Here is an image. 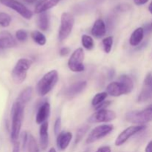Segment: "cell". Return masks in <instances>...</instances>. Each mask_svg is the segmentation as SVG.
Segmentation results:
<instances>
[{
	"instance_id": "obj_39",
	"label": "cell",
	"mask_w": 152,
	"mask_h": 152,
	"mask_svg": "<svg viewBox=\"0 0 152 152\" xmlns=\"http://www.w3.org/2000/svg\"><path fill=\"white\" fill-rule=\"evenodd\" d=\"M24 1H25L28 4H34V3H37L38 0H24Z\"/></svg>"
},
{
	"instance_id": "obj_2",
	"label": "cell",
	"mask_w": 152,
	"mask_h": 152,
	"mask_svg": "<svg viewBox=\"0 0 152 152\" xmlns=\"http://www.w3.org/2000/svg\"><path fill=\"white\" fill-rule=\"evenodd\" d=\"M134 83L128 75H122L119 81L110 83L106 87V92L111 96L117 97L122 95L130 94L133 91Z\"/></svg>"
},
{
	"instance_id": "obj_31",
	"label": "cell",
	"mask_w": 152,
	"mask_h": 152,
	"mask_svg": "<svg viewBox=\"0 0 152 152\" xmlns=\"http://www.w3.org/2000/svg\"><path fill=\"white\" fill-rule=\"evenodd\" d=\"M61 129H62V120H61L60 117H58L55 121L54 126H53V131H54V134L56 136H58L60 134Z\"/></svg>"
},
{
	"instance_id": "obj_29",
	"label": "cell",
	"mask_w": 152,
	"mask_h": 152,
	"mask_svg": "<svg viewBox=\"0 0 152 152\" xmlns=\"http://www.w3.org/2000/svg\"><path fill=\"white\" fill-rule=\"evenodd\" d=\"M89 127L88 126H82L80 129L77 130V134H76V139H75V144H77L79 142L81 141L83 139V137L86 134L88 130Z\"/></svg>"
},
{
	"instance_id": "obj_7",
	"label": "cell",
	"mask_w": 152,
	"mask_h": 152,
	"mask_svg": "<svg viewBox=\"0 0 152 152\" xmlns=\"http://www.w3.org/2000/svg\"><path fill=\"white\" fill-rule=\"evenodd\" d=\"M84 59L85 53L83 48H79L76 49L71 55L70 59H68V66L69 69L73 72L76 73L84 71L85 66L83 64Z\"/></svg>"
},
{
	"instance_id": "obj_1",
	"label": "cell",
	"mask_w": 152,
	"mask_h": 152,
	"mask_svg": "<svg viewBox=\"0 0 152 152\" xmlns=\"http://www.w3.org/2000/svg\"><path fill=\"white\" fill-rule=\"evenodd\" d=\"M24 111H25V105L16 101L12 105L11 111H10V117H11L10 140L13 144L17 142L20 134L24 118Z\"/></svg>"
},
{
	"instance_id": "obj_3",
	"label": "cell",
	"mask_w": 152,
	"mask_h": 152,
	"mask_svg": "<svg viewBox=\"0 0 152 152\" xmlns=\"http://www.w3.org/2000/svg\"><path fill=\"white\" fill-rule=\"evenodd\" d=\"M59 80V74L56 70H51L46 73L39 80L37 85V93L39 96H44L51 91Z\"/></svg>"
},
{
	"instance_id": "obj_32",
	"label": "cell",
	"mask_w": 152,
	"mask_h": 152,
	"mask_svg": "<svg viewBox=\"0 0 152 152\" xmlns=\"http://www.w3.org/2000/svg\"><path fill=\"white\" fill-rule=\"evenodd\" d=\"M111 101H104V102H102V103L99 104L98 106L95 107V109L96 110V111H98V110H102V109H106V108L108 106H109L110 105H111Z\"/></svg>"
},
{
	"instance_id": "obj_6",
	"label": "cell",
	"mask_w": 152,
	"mask_h": 152,
	"mask_svg": "<svg viewBox=\"0 0 152 152\" xmlns=\"http://www.w3.org/2000/svg\"><path fill=\"white\" fill-rule=\"evenodd\" d=\"M74 17L71 13L64 12L61 15L60 26L59 28V35L58 38L60 42L66 39L72 32L74 25Z\"/></svg>"
},
{
	"instance_id": "obj_9",
	"label": "cell",
	"mask_w": 152,
	"mask_h": 152,
	"mask_svg": "<svg viewBox=\"0 0 152 152\" xmlns=\"http://www.w3.org/2000/svg\"><path fill=\"white\" fill-rule=\"evenodd\" d=\"M113 130H114V126L112 125H100L96 126L90 132L86 140V142L88 144L93 143L106 137Z\"/></svg>"
},
{
	"instance_id": "obj_34",
	"label": "cell",
	"mask_w": 152,
	"mask_h": 152,
	"mask_svg": "<svg viewBox=\"0 0 152 152\" xmlns=\"http://www.w3.org/2000/svg\"><path fill=\"white\" fill-rule=\"evenodd\" d=\"M71 51V49L68 47H64L62 48H61L60 51H59V54L62 56H65L68 54Z\"/></svg>"
},
{
	"instance_id": "obj_20",
	"label": "cell",
	"mask_w": 152,
	"mask_h": 152,
	"mask_svg": "<svg viewBox=\"0 0 152 152\" xmlns=\"http://www.w3.org/2000/svg\"><path fill=\"white\" fill-rule=\"evenodd\" d=\"M87 86V82L80 81L71 85L66 91V94L69 96H74L85 90Z\"/></svg>"
},
{
	"instance_id": "obj_25",
	"label": "cell",
	"mask_w": 152,
	"mask_h": 152,
	"mask_svg": "<svg viewBox=\"0 0 152 152\" xmlns=\"http://www.w3.org/2000/svg\"><path fill=\"white\" fill-rule=\"evenodd\" d=\"M107 96H108V94L106 91L101 92V93H98L95 95L93 97L91 101V105L94 107H96L99 105V104L102 103V102L105 101V99H106Z\"/></svg>"
},
{
	"instance_id": "obj_18",
	"label": "cell",
	"mask_w": 152,
	"mask_h": 152,
	"mask_svg": "<svg viewBox=\"0 0 152 152\" xmlns=\"http://www.w3.org/2000/svg\"><path fill=\"white\" fill-rule=\"evenodd\" d=\"M48 123H42L39 128V145L42 150H45L48 146Z\"/></svg>"
},
{
	"instance_id": "obj_30",
	"label": "cell",
	"mask_w": 152,
	"mask_h": 152,
	"mask_svg": "<svg viewBox=\"0 0 152 152\" xmlns=\"http://www.w3.org/2000/svg\"><path fill=\"white\" fill-rule=\"evenodd\" d=\"M28 33L23 29L18 30L16 32V38L18 41L25 42L28 39Z\"/></svg>"
},
{
	"instance_id": "obj_23",
	"label": "cell",
	"mask_w": 152,
	"mask_h": 152,
	"mask_svg": "<svg viewBox=\"0 0 152 152\" xmlns=\"http://www.w3.org/2000/svg\"><path fill=\"white\" fill-rule=\"evenodd\" d=\"M31 38L39 45L43 46L46 44V37L44 34L39 31H34L31 33Z\"/></svg>"
},
{
	"instance_id": "obj_41",
	"label": "cell",
	"mask_w": 152,
	"mask_h": 152,
	"mask_svg": "<svg viewBox=\"0 0 152 152\" xmlns=\"http://www.w3.org/2000/svg\"><path fill=\"white\" fill-rule=\"evenodd\" d=\"M48 152H56V151L54 148H50V150H49Z\"/></svg>"
},
{
	"instance_id": "obj_4",
	"label": "cell",
	"mask_w": 152,
	"mask_h": 152,
	"mask_svg": "<svg viewBox=\"0 0 152 152\" xmlns=\"http://www.w3.org/2000/svg\"><path fill=\"white\" fill-rule=\"evenodd\" d=\"M33 64L31 59L27 58L19 59L11 71V77L16 84H22L26 80L28 71Z\"/></svg>"
},
{
	"instance_id": "obj_13",
	"label": "cell",
	"mask_w": 152,
	"mask_h": 152,
	"mask_svg": "<svg viewBox=\"0 0 152 152\" xmlns=\"http://www.w3.org/2000/svg\"><path fill=\"white\" fill-rule=\"evenodd\" d=\"M17 43L16 39L9 31H0V50L16 47Z\"/></svg>"
},
{
	"instance_id": "obj_26",
	"label": "cell",
	"mask_w": 152,
	"mask_h": 152,
	"mask_svg": "<svg viewBox=\"0 0 152 152\" xmlns=\"http://www.w3.org/2000/svg\"><path fill=\"white\" fill-rule=\"evenodd\" d=\"M28 152H39V148L38 144H37L35 138L31 134H29V136H28Z\"/></svg>"
},
{
	"instance_id": "obj_24",
	"label": "cell",
	"mask_w": 152,
	"mask_h": 152,
	"mask_svg": "<svg viewBox=\"0 0 152 152\" xmlns=\"http://www.w3.org/2000/svg\"><path fill=\"white\" fill-rule=\"evenodd\" d=\"M82 44L83 46L87 50H90L94 48V42L93 38L91 36L88 35H83L82 37Z\"/></svg>"
},
{
	"instance_id": "obj_28",
	"label": "cell",
	"mask_w": 152,
	"mask_h": 152,
	"mask_svg": "<svg viewBox=\"0 0 152 152\" xmlns=\"http://www.w3.org/2000/svg\"><path fill=\"white\" fill-rule=\"evenodd\" d=\"M113 42H114V38L111 36L107 37L102 40V46H103L104 51L106 53H109L112 49Z\"/></svg>"
},
{
	"instance_id": "obj_10",
	"label": "cell",
	"mask_w": 152,
	"mask_h": 152,
	"mask_svg": "<svg viewBox=\"0 0 152 152\" xmlns=\"http://www.w3.org/2000/svg\"><path fill=\"white\" fill-rule=\"evenodd\" d=\"M145 129H146V126L145 125H137V126H129L118 135L115 142H114L115 145L116 146H121L125 142H127L132 136L145 130Z\"/></svg>"
},
{
	"instance_id": "obj_35",
	"label": "cell",
	"mask_w": 152,
	"mask_h": 152,
	"mask_svg": "<svg viewBox=\"0 0 152 152\" xmlns=\"http://www.w3.org/2000/svg\"><path fill=\"white\" fill-rule=\"evenodd\" d=\"M96 152H111V149L109 146H102L98 148Z\"/></svg>"
},
{
	"instance_id": "obj_36",
	"label": "cell",
	"mask_w": 152,
	"mask_h": 152,
	"mask_svg": "<svg viewBox=\"0 0 152 152\" xmlns=\"http://www.w3.org/2000/svg\"><path fill=\"white\" fill-rule=\"evenodd\" d=\"M19 151H20V143H19V141H17L16 142L13 143V151L12 152H19Z\"/></svg>"
},
{
	"instance_id": "obj_40",
	"label": "cell",
	"mask_w": 152,
	"mask_h": 152,
	"mask_svg": "<svg viewBox=\"0 0 152 152\" xmlns=\"http://www.w3.org/2000/svg\"><path fill=\"white\" fill-rule=\"evenodd\" d=\"M148 10H149L150 13L152 14V1H151V2L150 3L149 6H148Z\"/></svg>"
},
{
	"instance_id": "obj_17",
	"label": "cell",
	"mask_w": 152,
	"mask_h": 152,
	"mask_svg": "<svg viewBox=\"0 0 152 152\" xmlns=\"http://www.w3.org/2000/svg\"><path fill=\"white\" fill-rule=\"evenodd\" d=\"M91 34L95 38H102L106 34V26L104 21L101 19H98L95 21L91 28Z\"/></svg>"
},
{
	"instance_id": "obj_43",
	"label": "cell",
	"mask_w": 152,
	"mask_h": 152,
	"mask_svg": "<svg viewBox=\"0 0 152 152\" xmlns=\"http://www.w3.org/2000/svg\"><path fill=\"white\" fill-rule=\"evenodd\" d=\"M150 107H151V108H152V105H150Z\"/></svg>"
},
{
	"instance_id": "obj_22",
	"label": "cell",
	"mask_w": 152,
	"mask_h": 152,
	"mask_svg": "<svg viewBox=\"0 0 152 152\" xmlns=\"http://www.w3.org/2000/svg\"><path fill=\"white\" fill-rule=\"evenodd\" d=\"M32 87H27L20 92V94H19V96H18L16 101V102H19V103L22 104L23 105H25V104H27L30 100H31V97H32Z\"/></svg>"
},
{
	"instance_id": "obj_5",
	"label": "cell",
	"mask_w": 152,
	"mask_h": 152,
	"mask_svg": "<svg viewBox=\"0 0 152 152\" xmlns=\"http://www.w3.org/2000/svg\"><path fill=\"white\" fill-rule=\"evenodd\" d=\"M126 121L133 124L144 125L152 121V108L151 107L141 111H129L126 114Z\"/></svg>"
},
{
	"instance_id": "obj_8",
	"label": "cell",
	"mask_w": 152,
	"mask_h": 152,
	"mask_svg": "<svg viewBox=\"0 0 152 152\" xmlns=\"http://www.w3.org/2000/svg\"><path fill=\"white\" fill-rule=\"evenodd\" d=\"M0 3L3 5L15 10L25 19H31L33 17V12L28 8L25 4L17 0H0Z\"/></svg>"
},
{
	"instance_id": "obj_15",
	"label": "cell",
	"mask_w": 152,
	"mask_h": 152,
	"mask_svg": "<svg viewBox=\"0 0 152 152\" xmlns=\"http://www.w3.org/2000/svg\"><path fill=\"white\" fill-rule=\"evenodd\" d=\"M50 105L48 102H45L39 108L37 111V116H36V123L37 124L42 125V123L47 122L50 116Z\"/></svg>"
},
{
	"instance_id": "obj_33",
	"label": "cell",
	"mask_w": 152,
	"mask_h": 152,
	"mask_svg": "<svg viewBox=\"0 0 152 152\" xmlns=\"http://www.w3.org/2000/svg\"><path fill=\"white\" fill-rule=\"evenodd\" d=\"M28 136H29V134L27 132H24L22 134V147L23 148H25L26 145L28 144Z\"/></svg>"
},
{
	"instance_id": "obj_12",
	"label": "cell",
	"mask_w": 152,
	"mask_h": 152,
	"mask_svg": "<svg viewBox=\"0 0 152 152\" xmlns=\"http://www.w3.org/2000/svg\"><path fill=\"white\" fill-rule=\"evenodd\" d=\"M152 97V73L150 72L144 80L143 87L138 96V102H142L148 101Z\"/></svg>"
},
{
	"instance_id": "obj_11",
	"label": "cell",
	"mask_w": 152,
	"mask_h": 152,
	"mask_svg": "<svg viewBox=\"0 0 152 152\" xmlns=\"http://www.w3.org/2000/svg\"><path fill=\"white\" fill-rule=\"evenodd\" d=\"M117 114L114 111L108 109L98 110L94 113L88 118V121L89 123H109L115 120Z\"/></svg>"
},
{
	"instance_id": "obj_21",
	"label": "cell",
	"mask_w": 152,
	"mask_h": 152,
	"mask_svg": "<svg viewBox=\"0 0 152 152\" xmlns=\"http://www.w3.org/2000/svg\"><path fill=\"white\" fill-rule=\"evenodd\" d=\"M144 37V29L141 27L134 31L131 35L129 43L132 46H137L142 41Z\"/></svg>"
},
{
	"instance_id": "obj_27",
	"label": "cell",
	"mask_w": 152,
	"mask_h": 152,
	"mask_svg": "<svg viewBox=\"0 0 152 152\" xmlns=\"http://www.w3.org/2000/svg\"><path fill=\"white\" fill-rule=\"evenodd\" d=\"M11 16L4 12H0V27L7 28L11 23Z\"/></svg>"
},
{
	"instance_id": "obj_19",
	"label": "cell",
	"mask_w": 152,
	"mask_h": 152,
	"mask_svg": "<svg viewBox=\"0 0 152 152\" xmlns=\"http://www.w3.org/2000/svg\"><path fill=\"white\" fill-rule=\"evenodd\" d=\"M37 27L41 31H46L50 28V15L48 12L39 13L37 19Z\"/></svg>"
},
{
	"instance_id": "obj_16",
	"label": "cell",
	"mask_w": 152,
	"mask_h": 152,
	"mask_svg": "<svg viewBox=\"0 0 152 152\" xmlns=\"http://www.w3.org/2000/svg\"><path fill=\"white\" fill-rule=\"evenodd\" d=\"M72 133L70 132H60L56 138V145L60 151H64L68 148L72 140Z\"/></svg>"
},
{
	"instance_id": "obj_37",
	"label": "cell",
	"mask_w": 152,
	"mask_h": 152,
	"mask_svg": "<svg viewBox=\"0 0 152 152\" xmlns=\"http://www.w3.org/2000/svg\"><path fill=\"white\" fill-rule=\"evenodd\" d=\"M148 1V0H134V2L136 5H143V4H146Z\"/></svg>"
},
{
	"instance_id": "obj_42",
	"label": "cell",
	"mask_w": 152,
	"mask_h": 152,
	"mask_svg": "<svg viewBox=\"0 0 152 152\" xmlns=\"http://www.w3.org/2000/svg\"><path fill=\"white\" fill-rule=\"evenodd\" d=\"M150 29H151V30H152V22H151V25H150Z\"/></svg>"
},
{
	"instance_id": "obj_14",
	"label": "cell",
	"mask_w": 152,
	"mask_h": 152,
	"mask_svg": "<svg viewBox=\"0 0 152 152\" xmlns=\"http://www.w3.org/2000/svg\"><path fill=\"white\" fill-rule=\"evenodd\" d=\"M59 1L60 0H38V1L36 3L34 13L39 14L44 12H47L48 10L57 5Z\"/></svg>"
},
{
	"instance_id": "obj_38",
	"label": "cell",
	"mask_w": 152,
	"mask_h": 152,
	"mask_svg": "<svg viewBox=\"0 0 152 152\" xmlns=\"http://www.w3.org/2000/svg\"><path fill=\"white\" fill-rule=\"evenodd\" d=\"M145 152H152V140L150 141L146 145L145 149Z\"/></svg>"
}]
</instances>
